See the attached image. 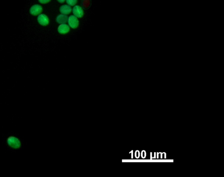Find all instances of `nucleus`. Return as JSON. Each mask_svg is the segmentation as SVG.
<instances>
[{
	"label": "nucleus",
	"mask_w": 224,
	"mask_h": 177,
	"mask_svg": "<svg viewBox=\"0 0 224 177\" xmlns=\"http://www.w3.org/2000/svg\"><path fill=\"white\" fill-rule=\"evenodd\" d=\"M68 26L72 29H76L79 25V21L78 18L74 15H70L67 19Z\"/></svg>",
	"instance_id": "nucleus-1"
},
{
	"label": "nucleus",
	"mask_w": 224,
	"mask_h": 177,
	"mask_svg": "<svg viewBox=\"0 0 224 177\" xmlns=\"http://www.w3.org/2000/svg\"><path fill=\"white\" fill-rule=\"evenodd\" d=\"M37 20L38 23L42 26H47L49 23V19L48 17L44 14H41L38 15Z\"/></svg>",
	"instance_id": "nucleus-2"
},
{
	"label": "nucleus",
	"mask_w": 224,
	"mask_h": 177,
	"mask_svg": "<svg viewBox=\"0 0 224 177\" xmlns=\"http://www.w3.org/2000/svg\"><path fill=\"white\" fill-rule=\"evenodd\" d=\"M42 10L43 8L40 4H34L30 8V13L32 15L36 16L40 15Z\"/></svg>",
	"instance_id": "nucleus-3"
},
{
	"label": "nucleus",
	"mask_w": 224,
	"mask_h": 177,
	"mask_svg": "<svg viewBox=\"0 0 224 177\" xmlns=\"http://www.w3.org/2000/svg\"><path fill=\"white\" fill-rule=\"evenodd\" d=\"M7 141L8 144L11 147L15 148H17L20 147V141L18 139L14 137V136H10V137L8 138Z\"/></svg>",
	"instance_id": "nucleus-4"
},
{
	"label": "nucleus",
	"mask_w": 224,
	"mask_h": 177,
	"mask_svg": "<svg viewBox=\"0 0 224 177\" xmlns=\"http://www.w3.org/2000/svg\"><path fill=\"white\" fill-rule=\"evenodd\" d=\"M72 13L73 15L76 17L78 18H80L82 17L84 14L83 9L79 5H75L73 7Z\"/></svg>",
	"instance_id": "nucleus-5"
},
{
	"label": "nucleus",
	"mask_w": 224,
	"mask_h": 177,
	"mask_svg": "<svg viewBox=\"0 0 224 177\" xmlns=\"http://www.w3.org/2000/svg\"><path fill=\"white\" fill-rule=\"evenodd\" d=\"M72 8L71 6L68 4H64L60 7V12L61 14L67 15L72 12Z\"/></svg>",
	"instance_id": "nucleus-6"
},
{
	"label": "nucleus",
	"mask_w": 224,
	"mask_h": 177,
	"mask_svg": "<svg viewBox=\"0 0 224 177\" xmlns=\"http://www.w3.org/2000/svg\"><path fill=\"white\" fill-rule=\"evenodd\" d=\"M58 30L60 34H64L67 33L69 31L70 27L66 23L60 24V26L58 27Z\"/></svg>",
	"instance_id": "nucleus-7"
},
{
	"label": "nucleus",
	"mask_w": 224,
	"mask_h": 177,
	"mask_svg": "<svg viewBox=\"0 0 224 177\" xmlns=\"http://www.w3.org/2000/svg\"><path fill=\"white\" fill-rule=\"evenodd\" d=\"M68 16L67 15L61 14L57 17L56 21L58 24H65L67 21Z\"/></svg>",
	"instance_id": "nucleus-8"
},
{
	"label": "nucleus",
	"mask_w": 224,
	"mask_h": 177,
	"mask_svg": "<svg viewBox=\"0 0 224 177\" xmlns=\"http://www.w3.org/2000/svg\"><path fill=\"white\" fill-rule=\"evenodd\" d=\"M67 3L70 6H74L77 2V0H66Z\"/></svg>",
	"instance_id": "nucleus-9"
},
{
	"label": "nucleus",
	"mask_w": 224,
	"mask_h": 177,
	"mask_svg": "<svg viewBox=\"0 0 224 177\" xmlns=\"http://www.w3.org/2000/svg\"><path fill=\"white\" fill-rule=\"evenodd\" d=\"M38 1L40 3L45 4L49 2L50 1V0H38Z\"/></svg>",
	"instance_id": "nucleus-10"
},
{
	"label": "nucleus",
	"mask_w": 224,
	"mask_h": 177,
	"mask_svg": "<svg viewBox=\"0 0 224 177\" xmlns=\"http://www.w3.org/2000/svg\"><path fill=\"white\" fill-rule=\"evenodd\" d=\"M57 1H58L59 2L61 3H63L65 2V1H66V0H57Z\"/></svg>",
	"instance_id": "nucleus-11"
}]
</instances>
